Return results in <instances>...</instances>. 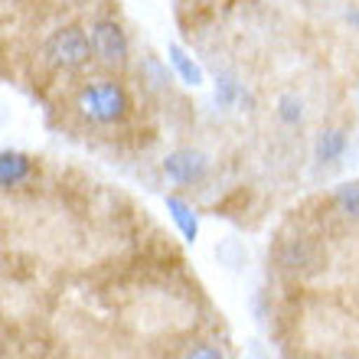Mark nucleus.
I'll return each mask as SVG.
<instances>
[{
  "mask_svg": "<svg viewBox=\"0 0 359 359\" xmlns=\"http://www.w3.org/2000/svg\"><path fill=\"white\" fill-rule=\"evenodd\" d=\"M301 98H294V95H284V98H281V118H284V121H287V124H297V121H301Z\"/></svg>",
  "mask_w": 359,
  "mask_h": 359,
  "instance_id": "f8f14e48",
  "label": "nucleus"
},
{
  "mask_svg": "<svg viewBox=\"0 0 359 359\" xmlns=\"http://www.w3.org/2000/svg\"><path fill=\"white\" fill-rule=\"evenodd\" d=\"M216 98H219V104L222 108H232L236 104V98H238V82L232 76H222L216 82Z\"/></svg>",
  "mask_w": 359,
  "mask_h": 359,
  "instance_id": "9b49d317",
  "label": "nucleus"
},
{
  "mask_svg": "<svg viewBox=\"0 0 359 359\" xmlns=\"http://www.w3.org/2000/svg\"><path fill=\"white\" fill-rule=\"evenodd\" d=\"M346 20H350L353 27H359V13H350V17H346Z\"/></svg>",
  "mask_w": 359,
  "mask_h": 359,
  "instance_id": "4468645a",
  "label": "nucleus"
},
{
  "mask_svg": "<svg viewBox=\"0 0 359 359\" xmlns=\"http://www.w3.org/2000/svg\"><path fill=\"white\" fill-rule=\"evenodd\" d=\"M333 203H337V209H340V212L359 219V183H343V187H337Z\"/></svg>",
  "mask_w": 359,
  "mask_h": 359,
  "instance_id": "9d476101",
  "label": "nucleus"
},
{
  "mask_svg": "<svg viewBox=\"0 0 359 359\" xmlns=\"http://www.w3.org/2000/svg\"><path fill=\"white\" fill-rule=\"evenodd\" d=\"M167 209H170V216H173V222L180 226V232H183V238H196V232H199V226H196V216H193V209L183 203V199H177V196H170L167 199Z\"/></svg>",
  "mask_w": 359,
  "mask_h": 359,
  "instance_id": "6e6552de",
  "label": "nucleus"
},
{
  "mask_svg": "<svg viewBox=\"0 0 359 359\" xmlns=\"http://www.w3.org/2000/svg\"><path fill=\"white\" fill-rule=\"evenodd\" d=\"M79 111L86 114L88 121L98 124L121 121L124 111H128V95L118 82H88L79 92Z\"/></svg>",
  "mask_w": 359,
  "mask_h": 359,
  "instance_id": "f257e3e1",
  "label": "nucleus"
},
{
  "mask_svg": "<svg viewBox=\"0 0 359 359\" xmlns=\"http://www.w3.org/2000/svg\"><path fill=\"white\" fill-rule=\"evenodd\" d=\"M27 177H29L27 157L17 151H4V157H0V183L10 189V187H17V183H23Z\"/></svg>",
  "mask_w": 359,
  "mask_h": 359,
  "instance_id": "423d86ee",
  "label": "nucleus"
},
{
  "mask_svg": "<svg viewBox=\"0 0 359 359\" xmlns=\"http://www.w3.org/2000/svg\"><path fill=\"white\" fill-rule=\"evenodd\" d=\"M88 36H92V49L98 62H104V66H124V59H128V36H124V29L118 23L98 20V23H92Z\"/></svg>",
  "mask_w": 359,
  "mask_h": 359,
  "instance_id": "7ed1b4c3",
  "label": "nucleus"
},
{
  "mask_svg": "<svg viewBox=\"0 0 359 359\" xmlns=\"http://www.w3.org/2000/svg\"><path fill=\"white\" fill-rule=\"evenodd\" d=\"M278 265L291 274H313L320 268V255L311 242L304 238H287L281 248H278Z\"/></svg>",
  "mask_w": 359,
  "mask_h": 359,
  "instance_id": "20e7f679",
  "label": "nucleus"
},
{
  "mask_svg": "<svg viewBox=\"0 0 359 359\" xmlns=\"http://www.w3.org/2000/svg\"><path fill=\"white\" fill-rule=\"evenodd\" d=\"M183 359H226V356H222V350H219V346H212V343H199V346L187 350V356H183Z\"/></svg>",
  "mask_w": 359,
  "mask_h": 359,
  "instance_id": "ddd939ff",
  "label": "nucleus"
},
{
  "mask_svg": "<svg viewBox=\"0 0 359 359\" xmlns=\"http://www.w3.org/2000/svg\"><path fill=\"white\" fill-rule=\"evenodd\" d=\"M163 170L177 183H193V180H203V173H206V157L196 151H177L163 161Z\"/></svg>",
  "mask_w": 359,
  "mask_h": 359,
  "instance_id": "39448f33",
  "label": "nucleus"
},
{
  "mask_svg": "<svg viewBox=\"0 0 359 359\" xmlns=\"http://www.w3.org/2000/svg\"><path fill=\"white\" fill-rule=\"evenodd\" d=\"M343 151H346V137H343V131H323L320 137H317V161L323 163H333L340 161Z\"/></svg>",
  "mask_w": 359,
  "mask_h": 359,
  "instance_id": "0eeeda50",
  "label": "nucleus"
},
{
  "mask_svg": "<svg viewBox=\"0 0 359 359\" xmlns=\"http://www.w3.org/2000/svg\"><path fill=\"white\" fill-rule=\"evenodd\" d=\"M43 56L56 69H79L95 56L92 36H86L79 27H62L43 43Z\"/></svg>",
  "mask_w": 359,
  "mask_h": 359,
  "instance_id": "f03ea898",
  "label": "nucleus"
},
{
  "mask_svg": "<svg viewBox=\"0 0 359 359\" xmlns=\"http://www.w3.org/2000/svg\"><path fill=\"white\" fill-rule=\"evenodd\" d=\"M170 62H173V69H177V76L183 79L187 86H199V82H203V72H199V66L180 46H170Z\"/></svg>",
  "mask_w": 359,
  "mask_h": 359,
  "instance_id": "1a4fd4ad",
  "label": "nucleus"
}]
</instances>
